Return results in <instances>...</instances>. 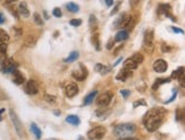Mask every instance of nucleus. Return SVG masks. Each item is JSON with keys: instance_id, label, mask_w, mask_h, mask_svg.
<instances>
[{"instance_id": "nucleus-1", "label": "nucleus", "mask_w": 185, "mask_h": 140, "mask_svg": "<svg viewBox=\"0 0 185 140\" xmlns=\"http://www.w3.org/2000/svg\"><path fill=\"white\" fill-rule=\"evenodd\" d=\"M166 114L167 110L165 107H155V109L148 111L143 118V124H144L145 129L148 130L149 132L157 131L163 123V118Z\"/></svg>"}, {"instance_id": "nucleus-2", "label": "nucleus", "mask_w": 185, "mask_h": 140, "mask_svg": "<svg viewBox=\"0 0 185 140\" xmlns=\"http://www.w3.org/2000/svg\"><path fill=\"white\" fill-rule=\"evenodd\" d=\"M136 131V125L133 123H122V124L116 125L114 128V136L118 137L120 139L123 138H128L132 134H134Z\"/></svg>"}, {"instance_id": "nucleus-3", "label": "nucleus", "mask_w": 185, "mask_h": 140, "mask_svg": "<svg viewBox=\"0 0 185 140\" xmlns=\"http://www.w3.org/2000/svg\"><path fill=\"white\" fill-rule=\"evenodd\" d=\"M9 116H10V120H11V122H13V125H14V128H15L17 134H18L19 137H23V134H24V130H23L22 122H21V120L18 119L17 114L15 113V111L9 110Z\"/></svg>"}, {"instance_id": "nucleus-4", "label": "nucleus", "mask_w": 185, "mask_h": 140, "mask_svg": "<svg viewBox=\"0 0 185 140\" xmlns=\"http://www.w3.org/2000/svg\"><path fill=\"white\" fill-rule=\"evenodd\" d=\"M158 16L159 17H168L173 22H176L177 19L175 18V16L171 14V7L168 4H161L158 6Z\"/></svg>"}, {"instance_id": "nucleus-5", "label": "nucleus", "mask_w": 185, "mask_h": 140, "mask_svg": "<svg viewBox=\"0 0 185 140\" xmlns=\"http://www.w3.org/2000/svg\"><path fill=\"white\" fill-rule=\"evenodd\" d=\"M131 20H132V16L126 14V13H123L117 17L116 22H114V27H116V28H118V27L124 28V27L130 25Z\"/></svg>"}, {"instance_id": "nucleus-6", "label": "nucleus", "mask_w": 185, "mask_h": 140, "mask_svg": "<svg viewBox=\"0 0 185 140\" xmlns=\"http://www.w3.org/2000/svg\"><path fill=\"white\" fill-rule=\"evenodd\" d=\"M106 128L104 127H96V128H93L91 129L88 132V138L90 140H98V139H101V138H104V136L106 134Z\"/></svg>"}, {"instance_id": "nucleus-7", "label": "nucleus", "mask_w": 185, "mask_h": 140, "mask_svg": "<svg viewBox=\"0 0 185 140\" xmlns=\"http://www.w3.org/2000/svg\"><path fill=\"white\" fill-rule=\"evenodd\" d=\"M1 67H2L1 70H2V72H5V74H9V72L13 74L16 70V64L14 62L13 58H7L4 62H1Z\"/></svg>"}, {"instance_id": "nucleus-8", "label": "nucleus", "mask_w": 185, "mask_h": 140, "mask_svg": "<svg viewBox=\"0 0 185 140\" xmlns=\"http://www.w3.org/2000/svg\"><path fill=\"white\" fill-rule=\"evenodd\" d=\"M143 44L148 51H152V49H153V31L152 30H148L144 33Z\"/></svg>"}, {"instance_id": "nucleus-9", "label": "nucleus", "mask_w": 185, "mask_h": 140, "mask_svg": "<svg viewBox=\"0 0 185 140\" xmlns=\"http://www.w3.org/2000/svg\"><path fill=\"white\" fill-rule=\"evenodd\" d=\"M111 98H112V93L106 92V93H104V94H101V95L96 100V102L99 106L106 107V106H108V104L110 103Z\"/></svg>"}, {"instance_id": "nucleus-10", "label": "nucleus", "mask_w": 185, "mask_h": 140, "mask_svg": "<svg viewBox=\"0 0 185 140\" xmlns=\"http://www.w3.org/2000/svg\"><path fill=\"white\" fill-rule=\"evenodd\" d=\"M25 92L30 95H35L37 92H39V86H37V81L33 80V79H30V80L26 81L25 84Z\"/></svg>"}, {"instance_id": "nucleus-11", "label": "nucleus", "mask_w": 185, "mask_h": 140, "mask_svg": "<svg viewBox=\"0 0 185 140\" xmlns=\"http://www.w3.org/2000/svg\"><path fill=\"white\" fill-rule=\"evenodd\" d=\"M168 68V64L167 62L165 61L163 59H157L153 62V69H155V72H158V74H163L165 72Z\"/></svg>"}, {"instance_id": "nucleus-12", "label": "nucleus", "mask_w": 185, "mask_h": 140, "mask_svg": "<svg viewBox=\"0 0 185 140\" xmlns=\"http://www.w3.org/2000/svg\"><path fill=\"white\" fill-rule=\"evenodd\" d=\"M65 93H66L67 97H74L75 95H77V93H78L77 85L74 84V83L68 84V85L66 86V88H65Z\"/></svg>"}, {"instance_id": "nucleus-13", "label": "nucleus", "mask_w": 185, "mask_h": 140, "mask_svg": "<svg viewBox=\"0 0 185 140\" xmlns=\"http://www.w3.org/2000/svg\"><path fill=\"white\" fill-rule=\"evenodd\" d=\"M81 66H82V71H80V70H73V72H72L73 77L76 80H84L85 78H86V76H88V71L85 69V67L83 64H81Z\"/></svg>"}, {"instance_id": "nucleus-14", "label": "nucleus", "mask_w": 185, "mask_h": 140, "mask_svg": "<svg viewBox=\"0 0 185 140\" xmlns=\"http://www.w3.org/2000/svg\"><path fill=\"white\" fill-rule=\"evenodd\" d=\"M13 81L15 83L16 85H22L25 83V77H24V75L19 71V70L16 69L14 72H13Z\"/></svg>"}, {"instance_id": "nucleus-15", "label": "nucleus", "mask_w": 185, "mask_h": 140, "mask_svg": "<svg viewBox=\"0 0 185 140\" xmlns=\"http://www.w3.org/2000/svg\"><path fill=\"white\" fill-rule=\"evenodd\" d=\"M18 14L19 16H22V17H24V18H27V17H30V10L27 9V5H26V2H21L18 6Z\"/></svg>"}, {"instance_id": "nucleus-16", "label": "nucleus", "mask_w": 185, "mask_h": 140, "mask_svg": "<svg viewBox=\"0 0 185 140\" xmlns=\"http://www.w3.org/2000/svg\"><path fill=\"white\" fill-rule=\"evenodd\" d=\"M131 75H132V71H130V70H126L123 68L120 71H119L118 74H117V76H116V79L119 81H125L126 79L128 77H131Z\"/></svg>"}, {"instance_id": "nucleus-17", "label": "nucleus", "mask_w": 185, "mask_h": 140, "mask_svg": "<svg viewBox=\"0 0 185 140\" xmlns=\"http://www.w3.org/2000/svg\"><path fill=\"white\" fill-rule=\"evenodd\" d=\"M137 64L135 61H133L132 60V58H128V59H126L125 60V62H124V64H123V68L124 69H126V70H134V69H136L137 68Z\"/></svg>"}, {"instance_id": "nucleus-18", "label": "nucleus", "mask_w": 185, "mask_h": 140, "mask_svg": "<svg viewBox=\"0 0 185 140\" xmlns=\"http://www.w3.org/2000/svg\"><path fill=\"white\" fill-rule=\"evenodd\" d=\"M184 72H185V67H179L178 69H176L175 71H173V74H171V77L170 79H179L184 76Z\"/></svg>"}, {"instance_id": "nucleus-19", "label": "nucleus", "mask_w": 185, "mask_h": 140, "mask_svg": "<svg viewBox=\"0 0 185 140\" xmlns=\"http://www.w3.org/2000/svg\"><path fill=\"white\" fill-rule=\"evenodd\" d=\"M128 39V32H126V31H119L118 33L116 34L115 36V42H123V41H125Z\"/></svg>"}, {"instance_id": "nucleus-20", "label": "nucleus", "mask_w": 185, "mask_h": 140, "mask_svg": "<svg viewBox=\"0 0 185 140\" xmlns=\"http://www.w3.org/2000/svg\"><path fill=\"white\" fill-rule=\"evenodd\" d=\"M96 95H98V92H96V90H92V92L90 93L89 95L85 96V98H84V105H90V104L92 103L93 101L96 100Z\"/></svg>"}, {"instance_id": "nucleus-21", "label": "nucleus", "mask_w": 185, "mask_h": 140, "mask_svg": "<svg viewBox=\"0 0 185 140\" xmlns=\"http://www.w3.org/2000/svg\"><path fill=\"white\" fill-rule=\"evenodd\" d=\"M37 36H34V35H27L25 41H24V44H25L26 46L31 48V46H34V45L37 44Z\"/></svg>"}, {"instance_id": "nucleus-22", "label": "nucleus", "mask_w": 185, "mask_h": 140, "mask_svg": "<svg viewBox=\"0 0 185 140\" xmlns=\"http://www.w3.org/2000/svg\"><path fill=\"white\" fill-rule=\"evenodd\" d=\"M175 116H176V120H177V121L185 123V107H183V109H177L176 112H175Z\"/></svg>"}, {"instance_id": "nucleus-23", "label": "nucleus", "mask_w": 185, "mask_h": 140, "mask_svg": "<svg viewBox=\"0 0 185 140\" xmlns=\"http://www.w3.org/2000/svg\"><path fill=\"white\" fill-rule=\"evenodd\" d=\"M78 57H80V53H78L77 51H73V52H70L69 55H68L64 61L66 63H72V62H74V61H76V60L78 59Z\"/></svg>"}, {"instance_id": "nucleus-24", "label": "nucleus", "mask_w": 185, "mask_h": 140, "mask_svg": "<svg viewBox=\"0 0 185 140\" xmlns=\"http://www.w3.org/2000/svg\"><path fill=\"white\" fill-rule=\"evenodd\" d=\"M94 70L98 71V72L101 75H106L107 72L110 71V68L104 66V64H101V63H98V64H96V67H94Z\"/></svg>"}, {"instance_id": "nucleus-25", "label": "nucleus", "mask_w": 185, "mask_h": 140, "mask_svg": "<svg viewBox=\"0 0 185 140\" xmlns=\"http://www.w3.org/2000/svg\"><path fill=\"white\" fill-rule=\"evenodd\" d=\"M167 83H170V78H159V79H157L155 83L153 84L152 89H153V90H157L159 86H161L163 84H167Z\"/></svg>"}, {"instance_id": "nucleus-26", "label": "nucleus", "mask_w": 185, "mask_h": 140, "mask_svg": "<svg viewBox=\"0 0 185 140\" xmlns=\"http://www.w3.org/2000/svg\"><path fill=\"white\" fill-rule=\"evenodd\" d=\"M66 122L73 125H78L81 123V120H80V118H78L77 115H68L66 118Z\"/></svg>"}, {"instance_id": "nucleus-27", "label": "nucleus", "mask_w": 185, "mask_h": 140, "mask_svg": "<svg viewBox=\"0 0 185 140\" xmlns=\"http://www.w3.org/2000/svg\"><path fill=\"white\" fill-rule=\"evenodd\" d=\"M9 41V35L6 31L0 28V44H7Z\"/></svg>"}, {"instance_id": "nucleus-28", "label": "nucleus", "mask_w": 185, "mask_h": 140, "mask_svg": "<svg viewBox=\"0 0 185 140\" xmlns=\"http://www.w3.org/2000/svg\"><path fill=\"white\" fill-rule=\"evenodd\" d=\"M31 131L33 132V134L35 136V138H37V139H40L42 132H41L40 128H39V127H37L35 123H31Z\"/></svg>"}, {"instance_id": "nucleus-29", "label": "nucleus", "mask_w": 185, "mask_h": 140, "mask_svg": "<svg viewBox=\"0 0 185 140\" xmlns=\"http://www.w3.org/2000/svg\"><path fill=\"white\" fill-rule=\"evenodd\" d=\"M6 54H7V44H0V61L1 62H4L7 59Z\"/></svg>"}, {"instance_id": "nucleus-30", "label": "nucleus", "mask_w": 185, "mask_h": 140, "mask_svg": "<svg viewBox=\"0 0 185 140\" xmlns=\"http://www.w3.org/2000/svg\"><path fill=\"white\" fill-rule=\"evenodd\" d=\"M91 42H92L93 46L96 49V50H100V40H99V35L98 34H93L92 37H91Z\"/></svg>"}, {"instance_id": "nucleus-31", "label": "nucleus", "mask_w": 185, "mask_h": 140, "mask_svg": "<svg viewBox=\"0 0 185 140\" xmlns=\"http://www.w3.org/2000/svg\"><path fill=\"white\" fill-rule=\"evenodd\" d=\"M66 8H67V10L70 11V13H77V11L80 10V7H78L75 2H68V4L66 5Z\"/></svg>"}, {"instance_id": "nucleus-32", "label": "nucleus", "mask_w": 185, "mask_h": 140, "mask_svg": "<svg viewBox=\"0 0 185 140\" xmlns=\"http://www.w3.org/2000/svg\"><path fill=\"white\" fill-rule=\"evenodd\" d=\"M89 24H90V28H91V31H94L96 28V25H98V20H96V17L94 15L90 16Z\"/></svg>"}, {"instance_id": "nucleus-33", "label": "nucleus", "mask_w": 185, "mask_h": 140, "mask_svg": "<svg viewBox=\"0 0 185 140\" xmlns=\"http://www.w3.org/2000/svg\"><path fill=\"white\" fill-rule=\"evenodd\" d=\"M143 59H144V58H143V55L141 54V53H134L133 57H132V60L135 61L137 64H140V63L143 62Z\"/></svg>"}, {"instance_id": "nucleus-34", "label": "nucleus", "mask_w": 185, "mask_h": 140, "mask_svg": "<svg viewBox=\"0 0 185 140\" xmlns=\"http://www.w3.org/2000/svg\"><path fill=\"white\" fill-rule=\"evenodd\" d=\"M33 19L35 24L39 26H43V20H42V17L40 16V14H37V13H34L33 14Z\"/></svg>"}, {"instance_id": "nucleus-35", "label": "nucleus", "mask_w": 185, "mask_h": 140, "mask_svg": "<svg viewBox=\"0 0 185 140\" xmlns=\"http://www.w3.org/2000/svg\"><path fill=\"white\" fill-rule=\"evenodd\" d=\"M109 113H110V111H107V112H106V110H98L96 112V115H99V116H100L101 119H104V118H107V115L109 114Z\"/></svg>"}, {"instance_id": "nucleus-36", "label": "nucleus", "mask_w": 185, "mask_h": 140, "mask_svg": "<svg viewBox=\"0 0 185 140\" xmlns=\"http://www.w3.org/2000/svg\"><path fill=\"white\" fill-rule=\"evenodd\" d=\"M45 100L47 101V102H49V103H51V104H55L56 102H57V98H56V96L48 95V94H45Z\"/></svg>"}, {"instance_id": "nucleus-37", "label": "nucleus", "mask_w": 185, "mask_h": 140, "mask_svg": "<svg viewBox=\"0 0 185 140\" xmlns=\"http://www.w3.org/2000/svg\"><path fill=\"white\" fill-rule=\"evenodd\" d=\"M140 105L147 106V102H145L144 100H139V101H135L133 103V107H137V106H140Z\"/></svg>"}, {"instance_id": "nucleus-38", "label": "nucleus", "mask_w": 185, "mask_h": 140, "mask_svg": "<svg viewBox=\"0 0 185 140\" xmlns=\"http://www.w3.org/2000/svg\"><path fill=\"white\" fill-rule=\"evenodd\" d=\"M52 14H53V16L55 17H61V15H63V13H61V10H60V8H55L53 10H52Z\"/></svg>"}, {"instance_id": "nucleus-39", "label": "nucleus", "mask_w": 185, "mask_h": 140, "mask_svg": "<svg viewBox=\"0 0 185 140\" xmlns=\"http://www.w3.org/2000/svg\"><path fill=\"white\" fill-rule=\"evenodd\" d=\"M69 24L72 26H74V27H77V26H80L82 24V20L81 19H72L69 22Z\"/></svg>"}, {"instance_id": "nucleus-40", "label": "nucleus", "mask_w": 185, "mask_h": 140, "mask_svg": "<svg viewBox=\"0 0 185 140\" xmlns=\"http://www.w3.org/2000/svg\"><path fill=\"white\" fill-rule=\"evenodd\" d=\"M120 94H122V96L124 98H127L131 95V92L128 89H120Z\"/></svg>"}, {"instance_id": "nucleus-41", "label": "nucleus", "mask_w": 185, "mask_h": 140, "mask_svg": "<svg viewBox=\"0 0 185 140\" xmlns=\"http://www.w3.org/2000/svg\"><path fill=\"white\" fill-rule=\"evenodd\" d=\"M176 95H177V90L176 89H173V96L170 97V100H168V101H166V103H170V102H173V101L176 98Z\"/></svg>"}, {"instance_id": "nucleus-42", "label": "nucleus", "mask_w": 185, "mask_h": 140, "mask_svg": "<svg viewBox=\"0 0 185 140\" xmlns=\"http://www.w3.org/2000/svg\"><path fill=\"white\" fill-rule=\"evenodd\" d=\"M170 50H171V48H170L169 45H167V44H163V45H161V51H163V53H166V52H169Z\"/></svg>"}, {"instance_id": "nucleus-43", "label": "nucleus", "mask_w": 185, "mask_h": 140, "mask_svg": "<svg viewBox=\"0 0 185 140\" xmlns=\"http://www.w3.org/2000/svg\"><path fill=\"white\" fill-rule=\"evenodd\" d=\"M114 44H115V40H109L108 41V43H107V49L108 50H111L112 49V46H114Z\"/></svg>"}, {"instance_id": "nucleus-44", "label": "nucleus", "mask_w": 185, "mask_h": 140, "mask_svg": "<svg viewBox=\"0 0 185 140\" xmlns=\"http://www.w3.org/2000/svg\"><path fill=\"white\" fill-rule=\"evenodd\" d=\"M119 7H120V2H117V6H116V7L114 8V9H112V10H111L110 15H111V16H114V15H115L116 13H117V11L119 10Z\"/></svg>"}, {"instance_id": "nucleus-45", "label": "nucleus", "mask_w": 185, "mask_h": 140, "mask_svg": "<svg viewBox=\"0 0 185 140\" xmlns=\"http://www.w3.org/2000/svg\"><path fill=\"white\" fill-rule=\"evenodd\" d=\"M171 30H173V32H174V33L184 34V31L182 30V28H177V27H175V26H173V27H171Z\"/></svg>"}, {"instance_id": "nucleus-46", "label": "nucleus", "mask_w": 185, "mask_h": 140, "mask_svg": "<svg viewBox=\"0 0 185 140\" xmlns=\"http://www.w3.org/2000/svg\"><path fill=\"white\" fill-rule=\"evenodd\" d=\"M178 83H179V85H181L182 87H184L185 88V76H183L182 78H179V79H178Z\"/></svg>"}, {"instance_id": "nucleus-47", "label": "nucleus", "mask_w": 185, "mask_h": 140, "mask_svg": "<svg viewBox=\"0 0 185 140\" xmlns=\"http://www.w3.org/2000/svg\"><path fill=\"white\" fill-rule=\"evenodd\" d=\"M5 20H6V18H5L4 14H2V13H0V25H1V24H4Z\"/></svg>"}, {"instance_id": "nucleus-48", "label": "nucleus", "mask_w": 185, "mask_h": 140, "mask_svg": "<svg viewBox=\"0 0 185 140\" xmlns=\"http://www.w3.org/2000/svg\"><path fill=\"white\" fill-rule=\"evenodd\" d=\"M106 5L110 7V6H112V5H114V1H111V0H107V1H106Z\"/></svg>"}, {"instance_id": "nucleus-49", "label": "nucleus", "mask_w": 185, "mask_h": 140, "mask_svg": "<svg viewBox=\"0 0 185 140\" xmlns=\"http://www.w3.org/2000/svg\"><path fill=\"white\" fill-rule=\"evenodd\" d=\"M118 140H137L136 138H132V137H128V138H123V139H118Z\"/></svg>"}, {"instance_id": "nucleus-50", "label": "nucleus", "mask_w": 185, "mask_h": 140, "mask_svg": "<svg viewBox=\"0 0 185 140\" xmlns=\"http://www.w3.org/2000/svg\"><path fill=\"white\" fill-rule=\"evenodd\" d=\"M120 61H122V58H119V59L117 60V61H116L115 63H114V67H116V66H117V64H118V63L120 62Z\"/></svg>"}, {"instance_id": "nucleus-51", "label": "nucleus", "mask_w": 185, "mask_h": 140, "mask_svg": "<svg viewBox=\"0 0 185 140\" xmlns=\"http://www.w3.org/2000/svg\"><path fill=\"white\" fill-rule=\"evenodd\" d=\"M55 114H56V115H59V114H60V112H59V111H55Z\"/></svg>"}, {"instance_id": "nucleus-52", "label": "nucleus", "mask_w": 185, "mask_h": 140, "mask_svg": "<svg viewBox=\"0 0 185 140\" xmlns=\"http://www.w3.org/2000/svg\"><path fill=\"white\" fill-rule=\"evenodd\" d=\"M78 140H83V138H82V137H80V138H78Z\"/></svg>"}, {"instance_id": "nucleus-53", "label": "nucleus", "mask_w": 185, "mask_h": 140, "mask_svg": "<svg viewBox=\"0 0 185 140\" xmlns=\"http://www.w3.org/2000/svg\"><path fill=\"white\" fill-rule=\"evenodd\" d=\"M0 121H1V116H0Z\"/></svg>"}]
</instances>
